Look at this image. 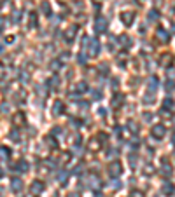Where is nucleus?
<instances>
[{
    "label": "nucleus",
    "instance_id": "obj_5",
    "mask_svg": "<svg viewBox=\"0 0 175 197\" xmlns=\"http://www.w3.org/2000/svg\"><path fill=\"white\" fill-rule=\"evenodd\" d=\"M156 37H158L161 42H168V38H170V35H168V31H167L165 28H158V30H156Z\"/></svg>",
    "mask_w": 175,
    "mask_h": 197
},
{
    "label": "nucleus",
    "instance_id": "obj_29",
    "mask_svg": "<svg viewBox=\"0 0 175 197\" xmlns=\"http://www.w3.org/2000/svg\"><path fill=\"white\" fill-rule=\"evenodd\" d=\"M0 7H2V2H0Z\"/></svg>",
    "mask_w": 175,
    "mask_h": 197
},
{
    "label": "nucleus",
    "instance_id": "obj_17",
    "mask_svg": "<svg viewBox=\"0 0 175 197\" xmlns=\"http://www.w3.org/2000/svg\"><path fill=\"white\" fill-rule=\"evenodd\" d=\"M149 19H151V21H156V19H158V10H151V12H149Z\"/></svg>",
    "mask_w": 175,
    "mask_h": 197
},
{
    "label": "nucleus",
    "instance_id": "obj_15",
    "mask_svg": "<svg viewBox=\"0 0 175 197\" xmlns=\"http://www.w3.org/2000/svg\"><path fill=\"white\" fill-rule=\"evenodd\" d=\"M119 40L123 42L121 45H130V42H131V40H130V37H126V35H121V37H119Z\"/></svg>",
    "mask_w": 175,
    "mask_h": 197
},
{
    "label": "nucleus",
    "instance_id": "obj_16",
    "mask_svg": "<svg viewBox=\"0 0 175 197\" xmlns=\"http://www.w3.org/2000/svg\"><path fill=\"white\" fill-rule=\"evenodd\" d=\"M121 103H123V96H121V94H117V96L114 98V101H112V105H114V107H119Z\"/></svg>",
    "mask_w": 175,
    "mask_h": 197
},
{
    "label": "nucleus",
    "instance_id": "obj_10",
    "mask_svg": "<svg viewBox=\"0 0 175 197\" xmlns=\"http://www.w3.org/2000/svg\"><path fill=\"white\" fill-rule=\"evenodd\" d=\"M23 122H25V113H23V112L16 113V115H14V124H23Z\"/></svg>",
    "mask_w": 175,
    "mask_h": 197
},
{
    "label": "nucleus",
    "instance_id": "obj_18",
    "mask_svg": "<svg viewBox=\"0 0 175 197\" xmlns=\"http://www.w3.org/2000/svg\"><path fill=\"white\" fill-rule=\"evenodd\" d=\"M86 89H88V87H86V84H84V82L77 84V91H79V93H82V91H86Z\"/></svg>",
    "mask_w": 175,
    "mask_h": 197
},
{
    "label": "nucleus",
    "instance_id": "obj_11",
    "mask_svg": "<svg viewBox=\"0 0 175 197\" xmlns=\"http://www.w3.org/2000/svg\"><path fill=\"white\" fill-rule=\"evenodd\" d=\"M123 23L124 24H131L133 23V14H130V12L128 14H123Z\"/></svg>",
    "mask_w": 175,
    "mask_h": 197
},
{
    "label": "nucleus",
    "instance_id": "obj_24",
    "mask_svg": "<svg viewBox=\"0 0 175 197\" xmlns=\"http://www.w3.org/2000/svg\"><path fill=\"white\" fill-rule=\"evenodd\" d=\"M11 138H14V140H19V134H18V133H14V131H12V133H11Z\"/></svg>",
    "mask_w": 175,
    "mask_h": 197
},
{
    "label": "nucleus",
    "instance_id": "obj_25",
    "mask_svg": "<svg viewBox=\"0 0 175 197\" xmlns=\"http://www.w3.org/2000/svg\"><path fill=\"white\" fill-rule=\"evenodd\" d=\"M7 110H9V105H7V103H4V105H2V112H7Z\"/></svg>",
    "mask_w": 175,
    "mask_h": 197
},
{
    "label": "nucleus",
    "instance_id": "obj_22",
    "mask_svg": "<svg viewBox=\"0 0 175 197\" xmlns=\"http://www.w3.org/2000/svg\"><path fill=\"white\" fill-rule=\"evenodd\" d=\"M79 63H86V56H84V54L79 56Z\"/></svg>",
    "mask_w": 175,
    "mask_h": 197
},
{
    "label": "nucleus",
    "instance_id": "obj_4",
    "mask_svg": "<svg viewBox=\"0 0 175 197\" xmlns=\"http://www.w3.org/2000/svg\"><path fill=\"white\" fill-rule=\"evenodd\" d=\"M165 133H167V129H165V126H161V124H158V126L153 127V136L158 138V140H161V138L165 136Z\"/></svg>",
    "mask_w": 175,
    "mask_h": 197
},
{
    "label": "nucleus",
    "instance_id": "obj_13",
    "mask_svg": "<svg viewBox=\"0 0 175 197\" xmlns=\"http://www.w3.org/2000/svg\"><path fill=\"white\" fill-rule=\"evenodd\" d=\"M67 176H68V173H67V171H60V173H58V180L61 182V185H65V182H67Z\"/></svg>",
    "mask_w": 175,
    "mask_h": 197
},
{
    "label": "nucleus",
    "instance_id": "obj_7",
    "mask_svg": "<svg viewBox=\"0 0 175 197\" xmlns=\"http://www.w3.org/2000/svg\"><path fill=\"white\" fill-rule=\"evenodd\" d=\"M88 47H89V51H91V56H96L98 51H100V44H98L96 40H91V44H89Z\"/></svg>",
    "mask_w": 175,
    "mask_h": 197
},
{
    "label": "nucleus",
    "instance_id": "obj_23",
    "mask_svg": "<svg viewBox=\"0 0 175 197\" xmlns=\"http://www.w3.org/2000/svg\"><path fill=\"white\" fill-rule=\"evenodd\" d=\"M93 96H95V98H102V93H100V91H93Z\"/></svg>",
    "mask_w": 175,
    "mask_h": 197
},
{
    "label": "nucleus",
    "instance_id": "obj_1",
    "mask_svg": "<svg viewBox=\"0 0 175 197\" xmlns=\"http://www.w3.org/2000/svg\"><path fill=\"white\" fill-rule=\"evenodd\" d=\"M109 173H110V176H119L121 173H123V166H121V162H114V164H110V168H109Z\"/></svg>",
    "mask_w": 175,
    "mask_h": 197
},
{
    "label": "nucleus",
    "instance_id": "obj_2",
    "mask_svg": "<svg viewBox=\"0 0 175 197\" xmlns=\"http://www.w3.org/2000/svg\"><path fill=\"white\" fill-rule=\"evenodd\" d=\"M42 190H44V183L42 182H33L32 185H30V192L33 194V196H39V194H42Z\"/></svg>",
    "mask_w": 175,
    "mask_h": 197
},
{
    "label": "nucleus",
    "instance_id": "obj_9",
    "mask_svg": "<svg viewBox=\"0 0 175 197\" xmlns=\"http://www.w3.org/2000/svg\"><path fill=\"white\" fill-rule=\"evenodd\" d=\"M53 110H54V113H56V115H60V113L63 112V103H61V101H56V103H54V107H53Z\"/></svg>",
    "mask_w": 175,
    "mask_h": 197
},
{
    "label": "nucleus",
    "instance_id": "obj_19",
    "mask_svg": "<svg viewBox=\"0 0 175 197\" xmlns=\"http://www.w3.org/2000/svg\"><path fill=\"white\" fill-rule=\"evenodd\" d=\"M35 23H37V16L35 14H30V24L35 26Z\"/></svg>",
    "mask_w": 175,
    "mask_h": 197
},
{
    "label": "nucleus",
    "instance_id": "obj_12",
    "mask_svg": "<svg viewBox=\"0 0 175 197\" xmlns=\"http://www.w3.org/2000/svg\"><path fill=\"white\" fill-rule=\"evenodd\" d=\"M156 87H158V79H156V77H151V79H149V89H151V91H153V89L156 91Z\"/></svg>",
    "mask_w": 175,
    "mask_h": 197
},
{
    "label": "nucleus",
    "instance_id": "obj_3",
    "mask_svg": "<svg viewBox=\"0 0 175 197\" xmlns=\"http://www.w3.org/2000/svg\"><path fill=\"white\" fill-rule=\"evenodd\" d=\"M95 30H96V33H103V31L107 30V19L98 17L96 23H95Z\"/></svg>",
    "mask_w": 175,
    "mask_h": 197
},
{
    "label": "nucleus",
    "instance_id": "obj_21",
    "mask_svg": "<svg viewBox=\"0 0 175 197\" xmlns=\"http://www.w3.org/2000/svg\"><path fill=\"white\" fill-rule=\"evenodd\" d=\"M167 91H174V82H167Z\"/></svg>",
    "mask_w": 175,
    "mask_h": 197
},
{
    "label": "nucleus",
    "instance_id": "obj_6",
    "mask_svg": "<svg viewBox=\"0 0 175 197\" xmlns=\"http://www.w3.org/2000/svg\"><path fill=\"white\" fill-rule=\"evenodd\" d=\"M11 190H12V192H21V190H23V182L18 180V178L12 180V182H11Z\"/></svg>",
    "mask_w": 175,
    "mask_h": 197
},
{
    "label": "nucleus",
    "instance_id": "obj_8",
    "mask_svg": "<svg viewBox=\"0 0 175 197\" xmlns=\"http://www.w3.org/2000/svg\"><path fill=\"white\" fill-rule=\"evenodd\" d=\"M175 192V187L172 185V183H168V185H165L163 187V194H167V196H172Z\"/></svg>",
    "mask_w": 175,
    "mask_h": 197
},
{
    "label": "nucleus",
    "instance_id": "obj_27",
    "mask_svg": "<svg viewBox=\"0 0 175 197\" xmlns=\"http://www.w3.org/2000/svg\"><path fill=\"white\" fill-rule=\"evenodd\" d=\"M68 197H79V194H77V192H74V194H70Z\"/></svg>",
    "mask_w": 175,
    "mask_h": 197
},
{
    "label": "nucleus",
    "instance_id": "obj_14",
    "mask_svg": "<svg viewBox=\"0 0 175 197\" xmlns=\"http://www.w3.org/2000/svg\"><path fill=\"white\" fill-rule=\"evenodd\" d=\"M16 168H18V171H21V173H23V171H26V169H28V164H26L25 161H21V162H18V166H16Z\"/></svg>",
    "mask_w": 175,
    "mask_h": 197
},
{
    "label": "nucleus",
    "instance_id": "obj_28",
    "mask_svg": "<svg viewBox=\"0 0 175 197\" xmlns=\"http://www.w3.org/2000/svg\"><path fill=\"white\" fill-rule=\"evenodd\" d=\"M172 143H174V145H175V133H174V134H172Z\"/></svg>",
    "mask_w": 175,
    "mask_h": 197
},
{
    "label": "nucleus",
    "instance_id": "obj_20",
    "mask_svg": "<svg viewBox=\"0 0 175 197\" xmlns=\"http://www.w3.org/2000/svg\"><path fill=\"white\" fill-rule=\"evenodd\" d=\"M172 105H174V101H172L170 98H167V101H165V108H170Z\"/></svg>",
    "mask_w": 175,
    "mask_h": 197
},
{
    "label": "nucleus",
    "instance_id": "obj_26",
    "mask_svg": "<svg viewBox=\"0 0 175 197\" xmlns=\"http://www.w3.org/2000/svg\"><path fill=\"white\" fill-rule=\"evenodd\" d=\"M131 197H142L140 192H131Z\"/></svg>",
    "mask_w": 175,
    "mask_h": 197
}]
</instances>
